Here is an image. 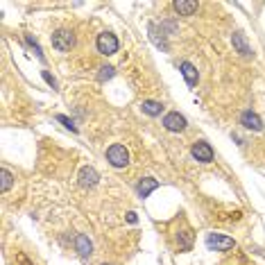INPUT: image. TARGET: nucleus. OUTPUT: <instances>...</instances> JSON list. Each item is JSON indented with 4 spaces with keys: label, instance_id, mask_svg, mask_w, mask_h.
<instances>
[{
    "label": "nucleus",
    "instance_id": "obj_1",
    "mask_svg": "<svg viewBox=\"0 0 265 265\" xmlns=\"http://www.w3.org/2000/svg\"><path fill=\"white\" fill-rule=\"evenodd\" d=\"M98 52L104 57L109 55H116L118 52V39H116V34H111V32H102V34H98Z\"/></svg>",
    "mask_w": 265,
    "mask_h": 265
},
{
    "label": "nucleus",
    "instance_id": "obj_2",
    "mask_svg": "<svg viewBox=\"0 0 265 265\" xmlns=\"http://www.w3.org/2000/svg\"><path fill=\"white\" fill-rule=\"evenodd\" d=\"M107 161L111 163L113 168H125L129 163V152L125 150V145H118V143H116V145H111L107 150Z\"/></svg>",
    "mask_w": 265,
    "mask_h": 265
},
{
    "label": "nucleus",
    "instance_id": "obj_3",
    "mask_svg": "<svg viewBox=\"0 0 265 265\" xmlns=\"http://www.w3.org/2000/svg\"><path fill=\"white\" fill-rule=\"evenodd\" d=\"M206 247L211 252H227V249L234 247V240L229 236H220V234H209L206 236Z\"/></svg>",
    "mask_w": 265,
    "mask_h": 265
},
{
    "label": "nucleus",
    "instance_id": "obj_4",
    "mask_svg": "<svg viewBox=\"0 0 265 265\" xmlns=\"http://www.w3.org/2000/svg\"><path fill=\"white\" fill-rule=\"evenodd\" d=\"M73 43H75V36H73V32H68V30H57L55 34H52V48L59 52L70 50Z\"/></svg>",
    "mask_w": 265,
    "mask_h": 265
},
{
    "label": "nucleus",
    "instance_id": "obj_5",
    "mask_svg": "<svg viewBox=\"0 0 265 265\" xmlns=\"http://www.w3.org/2000/svg\"><path fill=\"white\" fill-rule=\"evenodd\" d=\"M191 154H193V159H197L200 163L213 161V147H211L209 143H204V141H197L195 145L191 147Z\"/></svg>",
    "mask_w": 265,
    "mask_h": 265
},
{
    "label": "nucleus",
    "instance_id": "obj_6",
    "mask_svg": "<svg viewBox=\"0 0 265 265\" xmlns=\"http://www.w3.org/2000/svg\"><path fill=\"white\" fill-rule=\"evenodd\" d=\"M163 127H166L168 132H184L186 118L179 111H170V113H166V118H163Z\"/></svg>",
    "mask_w": 265,
    "mask_h": 265
},
{
    "label": "nucleus",
    "instance_id": "obj_7",
    "mask_svg": "<svg viewBox=\"0 0 265 265\" xmlns=\"http://www.w3.org/2000/svg\"><path fill=\"white\" fill-rule=\"evenodd\" d=\"M240 125H243L245 129H252V132H261L263 129V120L254 111H249V109L240 113Z\"/></svg>",
    "mask_w": 265,
    "mask_h": 265
},
{
    "label": "nucleus",
    "instance_id": "obj_8",
    "mask_svg": "<svg viewBox=\"0 0 265 265\" xmlns=\"http://www.w3.org/2000/svg\"><path fill=\"white\" fill-rule=\"evenodd\" d=\"M231 41H234V48H236V50H238L243 57H254L252 46H249V43H247V36H245L243 32H234Z\"/></svg>",
    "mask_w": 265,
    "mask_h": 265
},
{
    "label": "nucleus",
    "instance_id": "obj_9",
    "mask_svg": "<svg viewBox=\"0 0 265 265\" xmlns=\"http://www.w3.org/2000/svg\"><path fill=\"white\" fill-rule=\"evenodd\" d=\"M75 249L80 252V256H82V258H89L91 254H93V245H91L89 236H84V234L77 236V238H75Z\"/></svg>",
    "mask_w": 265,
    "mask_h": 265
},
{
    "label": "nucleus",
    "instance_id": "obj_10",
    "mask_svg": "<svg viewBox=\"0 0 265 265\" xmlns=\"http://www.w3.org/2000/svg\"><path fill=\"white\" fill-rule=\"evenodd\" d=\"M157 188H159V181L154 179V177H145V179L138 181L136 193H138V197H150V193L157 191Z\"/></svg>",
    "mask_w": 265,
    "mask_h": 265
},
{
    "label": "nucleus",
    "instance_id": "obj_11",
    "mask_svg": "<svg viewBox=\"0 0 265 265\" xmlns=\"http://www.w3.org/2000/svg\"><path fill=\"white\" fill-rule=\"evenodd\" d=\"M98 172L93 170V168H82L80 170V186H84V188H91V186L98 184Z\"/></svg>",
    "mask_w": 265,
    "mask_h": 265
},
{
    "label": "nucleus",
    "instance_id": "obj_12",
    "mask_svg": "<svg viewBox=\"0 0 265 265\" xmlns=\"http://www.w3.org/2000/svg\"><path fill=\"white\" fill-rule=\"evenodd\" d=\"M177 245H179L181 252H188L193 247V231L188 227H184L181 231H177Z\"/></svg>",
    "mask_w": 265,
    "mask_h": 265
},
{
    "label": "nucleus",
    "instance_id": "obj_13",
    "mask_svg": "<svg viewBox=\"0 0 265 265\" xmlns=\"http://www.w3.org/2000/svg\"><path fill=\"white\" fill-rule=\"evenodd\" d=\"M175 9L181 16H191V14L197 12V3L195 0H175Z\"/></svg>",
    "mask_w": 265,
    "mask_h": 265
},
{
    "label": "nucleus",
    "instance_id": "obj_14",
    "mask_svg": "<svg viewBox=\"0 0 265 265\" xmlns=\"http://www.w3.org/2000/svg\"><path fill=\"white\" fill-rule=\"evenodd\" d=\"M181 75H184V80L188 86L197 84V68L191 64V61H184V64H181Z\"/></svg>",
    "mask_w": 265,
    "mask_h": 265
},
{
    "label": "nucleus",
    "instance_id": "obj_15",
    "mask_svg": "<svg viewBox=\"0 0 265 265\" xmlns=\"http://www.w3.org/2000/svg\"><path fill=\"white\" fill-rule=\"evenodd\" d=\"M141 109H143V113H147V116H161L163 104L161 102H154V100H145V102L141 104Z\"/></svg>",
    "mask_w": 265,
    "mask_h": 265
},
{
    "label": "nucleus",
    "instance_id": "obj_16",
    "mask_svg": "<svg viewBox=\"0 0 265 265\" xmlns=\"http://www.w3.org/2000/svg\"><path fill=\"white\" fill-rule=\"evenodd\" d=\"M12 184H14L12 172H9V170H3V191H9V188H12Z\"/></svg>",
    "mask_w": 265,
    "mask_h": 265
},
{
    "label": "nucleus",
    "instance_id": "obj_17",
    "mask_svg": "<svg viewBox=\"0 0 265 265\" xmlns=\"http://www.w3.org/2000/svg\"><path fill=\"white\" fill-rule=\"evenodd\" d=\"M25 41H27V46H30L32 50H34V55H36L39 59L43 61V52H41V48H39V43H36V41H34V39H32V36H25Z\"/></svg>",
    "mask_w": 265,
    "mask_h": 265
},
{
    "label": "nucleus",
    "instance_id": "obj_18",
    "mask_svg": "<svg viewBox=\"0 0 265 265\" xmlns=\"http://www.w3.org/2000/svg\"><path fill=\"white\" fill-rule=\"evenodd\" d=\"M100 82H104V80H111L113 77V68L111 66H102V68H100Z\"/></svg>",
    "mask_w": 265,
    "mask_h": 265
},
{
    "label": "nucleus",
    "instance_id": "obj_19",
    "mask_svg": "<svg viewBox=\"0 0 265 265\" xmlns=\"http://www.w3.org/2000/svg\"><path fill=\"white\" fill-rule=\"evenodd\" d=\"M57 120H59V123L61 125H66V127H68L70 129V132H77V127H75V125H73V120H70V118H66V116H57Z\"/></svg>",
    "mask_w": 265,
    "mask_h": 265
},
{
    "label": "nucleus",
    "instance_id": "obj_20",
    "mask_svg": "<svg viewBox=\"0 0 265 265\" xmlns=\"http://www.w3.org/2000/svg\"><path fill=\"white\" fill-rule=\"evenodd\" d=\"M41 75H43V80H46V82H48V84H50V86H52V89H57V80H55V77H52L50 73H48V70H43V73H41Z\"/></svg>",
    "mask_w": 265,
    "mask_h": 265
},
{
    "label": "nucleus",
    "instance_id": "obj_21",
    "mask_svg": "<svg viewBox=\"0 0 265 265\" xmlns=\"http://www.w3.org/2000/svg\"><path fill=\"white\" fill-rule=\"evenodd\" d=\"M127 222H136V213H134V211H129V213H127Z\"/></svg>",
    "mask_w": 265,
    "mask_h": 265
}]
</instances>
